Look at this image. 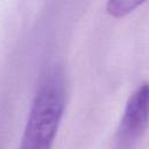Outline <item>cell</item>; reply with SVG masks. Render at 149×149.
Returning a JSON list of instances; mask_svg holds the SVG:
<instances>
[{
    "label": "cell",
    "mask_w": 149,
    "mask_h": 149,
    "mask_svg": "<svg viewBox=\"0 0 149 149\" xmlns=\"http://www.w3.org/2000/svg\"><path fill=\"white\" fill-rule=\"evenodd\" d=\"M65 88L63 72L49 70L36 91L20 149H51L63 116Z\"/></svg>",
    "instance_id": "obj_1"
},
{
    "label": "cell",
    "mask_w": 149,
    "mask_h": 149,
    "mask_svg": "<svg viewBox=\"0 0 149 149\" xmlns=\"http://www.w3.org/2000/svg\"><path fill=\"white\" fill-rule=\"evenodd\" d=\"M141 3L142 2L130 0H112L107 3V12L113 16H123Z\"/></svg>",
    "instance_id": "obj_3"
},
{
    "label": "cell",
    "mask_w": 149,
    "mask_h": 149,
    "mask_svg": "<svg viewBox=\"0 0 149 149\" xmlns=\"http://www.w3.org/2000/svg\"><path fill=\"white\" fill-rule=\"evenodd\" d=\"M149 125V84H142L128 99L115 143L118 149H132Z\"/></svg>",
    "instance_id": "obj_2"
}]
</instances>
